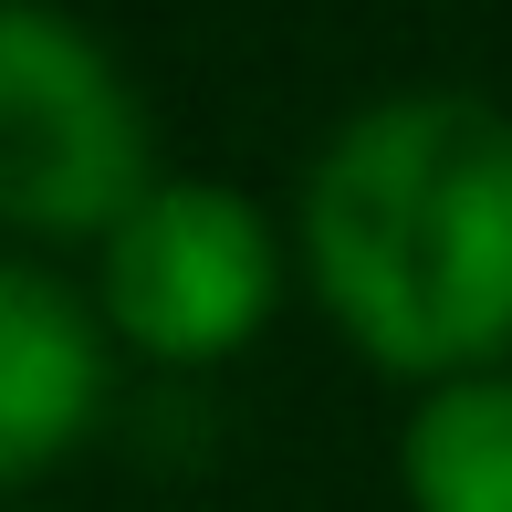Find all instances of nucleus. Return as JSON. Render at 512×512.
<instances>
[{
    "instance_id": "f03ea898",
    "label": "nucleus",
    "mask_w": 512,
    "mask_h": 512,
    "mask_svg": "<svg viewBox=\"0 0 512 512\" xmlns=\"http://www.w3.org/2000/svg\"><path fill=\"white\" fill-rule=\"evenodd\" d=\"M147 189V105L126 95L105 42L42 0H11L0 11V220L21 241H105Z\"/></svg>"
},
{
    "instance_id": "20e7f679",
    "label": "nucleus",
    "mask_w": 512,
    "mask_h": 512,
    "mask_svg": "<svg viewBox=\"0 0 512 512\" xmlns=\"http://www.w3.org/2000/svg\"><path fill=\"white\" fill-rule=\"evenodd\" d=\"M105 304H84L63 272H0V481L32 492L105 408Z\"/></svg>"
},
{
    "instance_id": "39448f33",
    "label": "nucleus",
    "mask_w": 512,
    "mask_h": 512,
    "mask_svg": "<svg viewBox=\"0 0 512 512\" xmlns=\"http://www.w3.org/2000/svg\"><path fill=\"white\" fill-rule=\"evenodd\" d=\"M408 512H512V366L450 377L398 429Z\"/></svg>"
},
{
    "instance_id": "f257e3e1",
    "label": "nucleus",
    "mask_w": 512,
    "mask_h": 512,
    "mask_svg": "<svg viewBox=\"0 0 512 512\" xmlns=\"http://www.w3.org/2000/svg\"><path fill=\"white\" fill-rule=\"evenodd\" d=\"M304 272L387 377H481L512 356V115L481 95H387L304 178Z\"/></svg>"
},
{
    "instance_id": "7ed1b4c3",
    "label": "nucleus",
    "mask_w": 512,
    "mask_h": 512,
    "mask_svg": "<svg viewBox=\"0 0 512 512\" xmlns=\"http://www.w3.org/2000/svg\"><path fill=\"white\" fill-rule=\"evenodd\" d=\"M95 262V304L115 324V345L157 366H220L283 304V251L272 220L220 178H157L126 220L105 230Z\"/></svg>"
}]
</instances>
